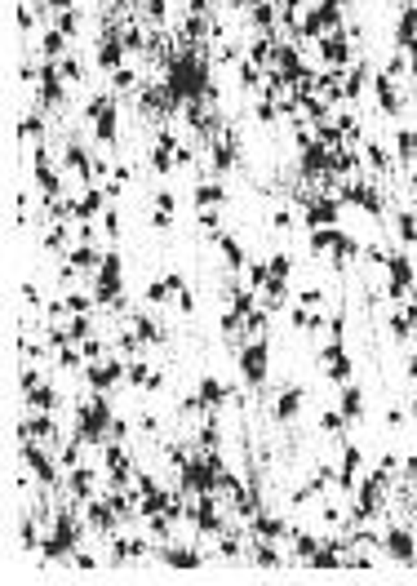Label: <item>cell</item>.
<instances>
[{
  "mask_svg": "<svg viewBox=\"0 0 417 586\" xmlns=\"http://www.w3.org/2000/svg\"><path fill=\"white\" fill-rule=\"evenodd\" d=\"M107 431H111V404H107L102 391H93V400L75 409V436H80L84 444H98Z\"/></svg>",
  "mask_w": 417,
  "mask_h": 586,
  "instance_id": "obj_1",
  "label": "cell"
},
{
  "mask_svg": "<svg viewBox=\"0 0 417 586\" xmlns=\"http://www.w3.org/2000/svg\"><path fill=\"white\" fill-rule=\"evenodd\" d=\"M84 528H89V524H80L75 515H67V511H62L58 519H53V528H49V542L40 546V555H45V560H62V555H71Z\"/></svg>",
  "mask_w": 417,
  "mask_h": 586,
  "instance_id": "obj_2",
  "label": "cell"
},
{
  "mask_svg": "<svg viewBox=\"0 0 417 586\" xmlns=\"http://www.w3.org/2000/svg\"><path fill=\"white\" fill-rule=\"evenodd\" d=\"M235 364H240V373H244V382L249 386H262L267 382V368H271V342H249V347H240L235 351Z\"/></svg>",
  "mask_w": 417,
  "mask_h": 586,
  "instance_id": "obj_3",
  "label": "cell"
},
{
  "mask_svg": "<svg viewBox=\"0 0 417 586\" xmlns=\"http://www.w3.org/2000/svg\"><path fill=\"white\" fill-rule=\"evenodd\" d=\"M125 368H129V360H125V355H120V360H93L89 368H84V382H89L93 391H102V395H107L111 386H116L120 377H125Z\"/></svg>",
  "mask_w": 417,
  "mask_h": 586,
  "instance_id": "obj_4",
  "label": "cell"
},
{
  "mask_svg": "<svg viewBox=\"0 0 417 586\" xmlns=\"http://www.w3.org/2000/svg\"><path fill=\"white\" fill-rule=\"evenodd\" d=\"M84 524H89L93 533H111V528L120 524V511L107 502V497H89V502H84Z\"/></svg>",
  "mask_w": 417,
  "mask_h": 586,
  "instance_id": "obj_5",
  "label": "cell"
},
{
  "mask_svg": "<svg viewBox=\"0 0 417 586\" xmlns=\"http://www.w3.org/2000/svg\"><path fill=\"white\" fill-rule=\"evenodd\" d=\"M386 551H391L395 560H409V564H413V555H417V537H413V528H409V524H395L391 533H386Z\"/></svg>",
  "mask_w": 417,
  "mask_h": 586,
  "instance_id": "obj_6",
  "label": "cell"
},
{
  "mask_svg": "<svg viewBox=\"0 0 417 586\" xmlns=\"http://www.w3.org/2000/svg\"><path fill=\"white\" fill-rule=\"evenodd\" d=\"M23 440H53L58 444V422L49 418V413H32V418H23Z\"/></svg>",
  "mask_w": 417,
  "mask_h": 586,
  "instance_id": "obj_7",
  "label": "cell"
},
{
  "mask_svg": "<svg viewBox=\"0 0 417 586\" xmlns=\"http://www.w3.org/2000/svg\"><path fill=\"white\" fill-rule=\"evenodd\" d=\"M93 489H98V471H93V467H71V476H67V493H71V497H80V502H89Z\"/></svg>",
  "mask_w": 417,
  "mask_h": 586,
  "instance_id": "obj_8",
  "label": "cell"
},
{
  "mask_svg": "<svg viewBox=\"0 0 417 586\" xmlns=\"http://www.w3.org/2000/svg\"><path fill=\"white\" fill-rule=\"evenodd\" d=\"M107 200H111V196H107V191H102V187H93V183H89V191H84V196H80V204H75V209H71V218H80V222H89V218H98V213H102V209H107Z\"/></svg>",
  "mask_w": 417,
  "mask_h": 586,
  "instance_id": "obj_9",
  "label": "cell"
},
{
  "mask_svg": "<svg viewBox=\"0 0 417 586\" xmlns=\"http://www.w3.org/2000/svg\"><path fill=\"white\" fill-rule=\"evenodd\" d=\"M413 280L417 276H413V258H409V253L391 258V293H395V298H404V293L413 289Z\"/></svg>",
  "mask_w": 417,
  "mask_h": 586,
  "instance_id": "obj_10",
  "label": "cell"
},
{
  "mask_svg": "<svg viewBox=\"0 0 417 586\" xmlns=\"http://www.w3.org/2000/svg\"><path fill=\"white\" fill-rule=\"evenodd\" d=\"M129 329H134V333H138L147 347H160V342H165V329H160L156 320L147 316V311H129Z\"/></svg>",
  "mask_w": 417,
  "mask_h": 586,
  "instance_id": "obj_11",
  "label": "cell"
},
{
  "mask_svg": "<svg viewBox=\"0 0 417 586\" xmlns=\"http://www.w3.org/2000/svg\"><path fill=\"white\" fill-rule=\"evenodd\" d=\"M373 89H377V102H382L386 116H400L404 102H400V93H395V75H386V71H382V75L373 80Z\"/></svg>",
  "mask_w": 417,
  "mask_h": 586,
  "instance_id": "obj_12",
  "label": "cell"
},
{
  "mask_svg": "<svg viewBox=\"0 0 417 586\" xmlns=\"http://www.w3.org/2000/svg\"><path fill=\"white\" fill-rule=\"evenodd\" d=\"M337 222V200H329V196H320L315 204H307V226L315 231V226H333Z\"/></svg>",
  "mask_w": 417,
  "mask_h": 586,
  "instance_id": "obj_13",
  "label": "cell"
},
{
  "mask_svg": "<svg viewBox=\"0 0 417 586\" xmlns=\"http://www.w3.org/2000/svg\"><path fill=\"white\" fill-rule=\"evenodd\" d=\"M342 196H346V200H355L364 213H373V218L382 213V191H377V187H342Z\"/></svg>",
  "mask_w": 417,
  "mask_h": 586,
  "instance_id": "obj_14",
  "label": "cell"
},
{
  "mask_svg": "<svg viewBox=\"0 0 417 586\" xmlns=\"http://www.w3.org/2000/svg\"><path fill=\"white\" fill-rule=\"evenodd\" d=\"M116 129H120V116H116V102H111V107H102L93 116V138L98 143H116Z\"/></svg>",
  "mask_w": 417,
  "mask_h": 586,
  "instance_id": "obj_15",
  "label": "cell"
},
{
  "mask_svg": "<svg viewBox=\"0 0 417 586\" xmlns=\"http://www.w3.org/2000/svg\"><path fill=\"white\" fill-rule=\"evenodd\" d=\"M346 58H350V40H346V36L342 32L324 36V62H329V67H333V71L346 67Z\"/></svg>",
  "mask_w": 417,
  "mask_h": 586,
  "instance_id": "obj_16",
  "label": "cell"
},
{
  "mask_svg": "<svg viewBox=\"0 0 417 586\" xmlns=\"http://www.w3.org/2000/svg\"><path fill=\"white\" fill-rule=\"evenodd\" d=\"M226 187L222 183H195V209H222Z\"/></svg>",
  "mask_w": 417,
  "mask_h": 586,
  "instance_id": "obj_17",
  "label": "cell"
},
{
  "mask_svg": "<svg viewBox=\"0 0 417 586\" xmlns=\"http://www.w3.org/2000/svg\"><path fill=\"white\" fill-rule=\"evenodd\" d=\"M226 395H231V391H226V386L217 382V377H200V391H195V400H200V409H208V413H213L217 404L226 400Z\"/></svg>",
  "mask_w": 417,
  "mask_h": 586,
  "instance_id": "obj_18",
  "label": "cell"
},
{
  "mask_svg": "<svg viewBox=\"0 0 417 586\" xmlns=\"http://www.w3.org/2000/svg\"><path fill=\"white\" fill-rule=\"evenodd\" d=\"M160 560L174 564V569H195V564H200V551H195V546H160Z\"/></svg>",
  "mask_w": 417,
  "mask_h": 586,
  "instance_id": "obj_19",
  "label": "cell"
},
{
  "mask_svg": "<svg viewBox=\"0 0 417 586\" xmlns=\"http://www.w3.org/2000/svg\"><path fill=\"white\" fill-rule=\"evenodd\" d=\"M302 400H307V391H302V386H289V391L276 400V422H293L298 409H302Z\"/></svg>",
  "mask_w": 417,
  "mask_h": 586,
  "instance_id": "obj_20",
  "label": "cell"
},
{
  "mask_svg": "<svg viewBox=\"0 0 417 586\" xmlns=\"http://www.w3.org/2000/svg\"><path fill=\"white\" fill-rule=\"evenodd\" d=\"M27 404H32L36 413H53V409L62 404V395H58V386H45V382H40L32 395H27Z\"/></svg>",
  "mask_w": 417,
  "mask_h": 586,
  "instance_id": "obj_21",
  "label": "cell"
},
{
  "mask_svg": "<svg viewBox=\"0 0 417 586\" xmlns=\"http://www.w3.org/2000/svg\"><path fill=\"white\" fill-rule=\"evenodd\" d=\"M67 40H71V36L62 32V27H49L45 40H40V54H45V58H62V54H67Z\"/></svg>",
  "mask_w": 417,
  "mask_h": 586,
  "instance_id": "obj_22",
  "label": "cell"
},
{
  "mask_svg": "<svg viewBox=\"0 0 417 586\" xmlns=\"http://www.w3.org/2000/svg\"><path fill=\"white\" fill-rule=\"evenodd\" d=\"M395 40H400V45H413V40H417V5H409V9L400 14V27H395Z\"/></svg>",
  "mask_w": 417,
  "mask_h": 586,
  "instance_id": "obj_23",
  "label": "cell"
},
{
  "mask_svg": "<svg viewBox=\"0 0 417 586\" xmlns=\"http://www.w3.org/2000/svg\"><path fill=\"white\" fill-rule=\"evenodd\" d=\"M342 413H346V422H355L359 413H364V395H359V386L342 382Z\"/></svg>",
  "mask_w": 417,
  "mask_h": 586,
  "instance_id": "obj_24",
  "label": "cell"
},
{
  "mask_svg": "<svg viewBox=\"0 0 417 586\" xmlns=\"http://www.w3.org/2000/svg\"><path fill=\"white\" fill-rule=\"evenodd\" d=\"M18 138H27V143H40V138H45V116H40V111L18 120Z\"/></svg>",
  "mask_w": 417,
  "mask_h": 586,
  "instance_id": "obj_25",
  "label": "cell"
},
{
  "mask_svg": "<svg viewBox=\"0 0 417 586\" xmlns=\"http://www.w3.org/2000/svg\"><path fill=\"white\" fill-rule=\"evenodd\" d=\"M213 240H217V249H222V258H226V267H244V249H240V244H235V240H231V235H222V231H217V235H213Z\"/></svg>",
  "mask_w": 417,
  "mask_h": 586,
  "instance_id": "obj_26",
  "label": "cell"
},
{
  "mask_svg": "<svg viewBox=\"0 0 417 586\" xmlns=\"http://www.w3.org/2000/svg\"><path fill=\"white\" fill-rule=\"evenodd\" d=\"M253 533H258V537H280L284 533V519L280 515H253Z\"/></svg>",
  "mask_w": 417,
  "mask_h": 586,
  "instance_id": "obj_27",
  "label": "cell"
},
{
  "mask_svg": "<svg viewBox=\"0 0 417 586\" xmlns=\"http://www.w3.org/2000/svg\"><path fill=\"white\" fill-rule=\"evenodd\" d=\"M267 267H271V280H267V285H284V280H289V267H293V258H289V253H276V258H271Z\"/></svg>",
  "mask_w": 417,
  "mask_h": 586,
  "instance_id": "obj_28",
  "label": "cell"
},
{
  "mask_svg": "<svg viewBox=\"0 0 417 586\" xmlns=\"http://www.w3.org/2000/svg\"><path fill=\"white\" fill-rule=\"evenodd\" d=\"M395 231H400V244H417V218L413 213H400V218H395Z\"/></svg>",
  "mask_w": 417,
  "mask_h": 586,
  "instance_id": "obj_29",
  "label": "cell"
},
{
  "mask_svg": "<svg viewBox=\"0 0 417 586\" xmlns=\"http://www.w3.org/2000/svg\"><path fill=\"white\" fill-rule=\"evenodd\" d=\"M134 84H138V75H134V67H116V71H111V89H116V93H125V89H134Z\"/></svg>",
  "mask_w": 417,
  "mask_h": 586,
  "instance_id": "obj_30",
  "label": "cell"
},
{
  "mask_svg": "<svg viewBox=\"0 0 417 586\" xmlns=\"http://www.w3.org/2000/svg\"><path fill=\"white\" fill-rule=\"evenodd\" d=\"M125 377H129V382H134V386H142V391H147V382H151V368H147V364H142V360H129V368H125Z\"/></svg>",
  "mask_w": 417,
  "mask_h": 586,
  "instance_id": "obj_31",
  "label": "cell"
},
{
  "mask_svg": "<svg viewBox=\"0 0 417 586\" xmlns=\"http://www.w3.org/2000/svg\"><path fill=\"white\" fill-rule=\"evenodd\" d=\"M169 293H174V289H169V280H151V285H147V302H151V307H160V302H169Z\"/></svg>",
  "mask_w": 417,
  "mask_h": 586,
  "instance_id": "obj_32",
  "label": "cell"
},
{
  "mask_svg": "<svg viewBox=\"0 0 417 586\" xmlns=\"http://www.w3.org/2000/svg\"><path fill=\"white\" fill-rule=\"evenodd\" d=\"M217 440H222V427H217V418H208L204 431H200V444L204 449H217Z\"/></svg>",
  "mask_w": 417,
  "mask_h": 586,
  "instance_id": "obj_33",
  "label": "cell"
},
{
  "mask_svg": "<svg viewBox=\"0 0 417 586\" xmlns=\"http://www.w3.org/2000/svg\"><path fill=\"white\" fill-rule=\"evenodd\" d=\"M253 560H258L262 569H276V564H280V551H276V546H267V542H262L258 551H253Z\"/></svg>",
  "mask_w": 417,
  "mask_h": 586,
  "instance_id": "obj_34",
  "label": "cell"
},
{
  "mask_svg": "<svg viewBox=\"0 0 417 586\" xmlns=\"http://www.w3.org/2000/svg\"><path fill=\"white\" fill-rule=\"evenodd\" d=\"M329 377H333V382H337V386H342V382H346V377H350V360H346V355H337V360H333V364H329Z\"/></svg>",
  "mask_w": 417,
  "mask_h": 586,
  "instance_id": "obj_35",
  "label": "cell"
},
{
  "mask_svg": "<svg viewBox=\"0 0 417 586\" xmlns=\"http://www.w3.org/2000/svg\"><path fill=\"white\" fill-rule=\"evenodd\" d=\"M364 156H368V165H373V169H377V174H386V169H391V156H386V151H382V147H368V151H364Z\"/></svg>",
  "mask_w": 417,
  "mask_h": 586,
  "instance_id": "obj_36",
  "label": "cell"
},
{
  "mask_svg": "<svg viewBox=\"0 0 417 586\" xmlns=\"http://www.w3.org/2000/svg\"><path fill=\"white\" fill-rule=\"evenodd\" d=\"M58 27L67 36H80V14H75V9H67V14H58Z\"/></svg>",
  "mask_w": 417,
  "mask_h": 586,
  "instance_id": "obj_37",
  "label": "cell"
},
{
  "mask_svg": "<svg viewBox=\"0 0 417 586\" xmlns=\"http://www.w3.org/2000/svg\"><path fill=\"white\" fill-rule=\"evenodd\" d=\"M80 355H84L89 364H93V360H102V342H98V338H84V342H80Z\"/></svg>",
  "mask_w": 417,
  "mask_h": 586,
  "instance_id": "obj_38",
  "label": "cell"
},
{
  "mask_svg": "<svg viewBox=\"0 0 417 586\" xmlns=\"http://www.w3.org/2000/svg\"><path fill=\"white\" fill-rule=\"evenodd\" d=\"M165 14H169V0H147V18L151 23H165Z\"/></svg>",
  "mask_w": 417,
  "mask_h": 586,
  "instance_id": "obj_39",
  "label": "cell"
},
{
  "mask_svg": "<svg viewBox=\"0 0 417 586\" xmlns=\"http://www.w3.org/2000/svg\"><path fill=\"white\" fill-rule=\"evenodd\" d=\"M276 111H280L276 102H258V107H253V116H258L262 125H271V120H276Z\"/></svg>",
  "mask_w": 417,
  "mask_h": 586,
  "instance_id": "obj_40",
  "label": "cell"
},
{
  "mask_svg": "<svg viewBox=\"0 0 417 586\" xmlns=\"http://www.w3.org/2000/svg\"><path fill=\"white\" fill-rule=\"evenodd\" d=\"M40 382H45V377H40V368H27V373H23V395H32Z\"/></svg>",
  "mask_w": 417,
  "mask_h": 586,
  "instance_id": "obj_41",
  "label": "cell"
},
{
  "mask_svg": "<svg viewBox=\"0 0 417 586\" xmlns=\"http://www.w3.org/2000/svg\"><path fill=\"white\" fill-rule=\"evenodd\" d=\"M315 551H320V546H315V537H311V533H302V537H298V555H302V560H311Z\"/></svg>",
  "mask_w": 417,
  "mask_h": 586,
  "instance_id": "obj_42",
  "label": "cell"
},
{
  "mask_svg": "<svg viewBox=\"0 0 417 586\" xmlns=\"http://www.w3.org/2000/svg\"><path fill=\"white\" fill-rule=\"evenodd\" d=\"M58 67H62V75H67V80H80V75H84V67H80L75 58H62Z\"/></svg>",
  "mask_w": 417,
  "mask_h": 586,
  "instance_id": "obj_43",
  "label": "cell"
},
{
  "mask_svg": "<svg viewBox=\"0 0 417 586\" xmlns=\"http://www.w3.org/2000/svg\"><path fill=\"white\" fill-rule=\"evenodd\" d=\"M18 32H23V36L36 32V14H32V9H18Z\"/></svg>",
  "mask_w": 417,
  "mask_h": 586,
  "instance_id": "obj_44",
  "label": "cell"
},
{
  "mask_svg": "<svg viewBox=\"0 0 417 586\" xmlns=\"http://www.w3.org/2000/svg\"><path fill=\"white\" fill-rule=\"evenodd\" d=\"M178 311H182V316H191V311H195V293H191V289L178 293Z\"/></svg>",
  "mask_w": 417,
  "mask_h": 586,
  "instance_id": "obj_45",
  "label": "cell"
},
{
  "mask_svg": "<svg viewBox=\"0 0 417 586\" xmlns=\"http://www.w3.org/2000/svg\"><path fill=\"white\" fill-rule=\"evenodd\" d=\"M18 537H23V546H36V524H32V519H23V528H18Z\"/></svg>",
  "mask_w": 417,
  "mask_h": 586,
  "instance_id": "obj_46",
  "label": "cell"
},
{
  "mask_svg": "<svg viewBox=\"0 0 417 586\" xmlns=\"http://www.w3.org/2000/svg\"><path fill=\"white\" fill-rule=\"evenodd\" d=\"M18 75H23V84H32V80H40V67H36V62H23Z\"/></svg>",
  "mask_w": 417,
  "mask_h": 586,
  "instance_id": "obj_47",
  "label": "cell"
},
{
  "mask_svg": "<svg viewBox=\"0 0 417 586\" xmlns=\"http://www.w3.org/2000/svg\"><path fill=\"white\" fill-rule=\"evenodd\" d=\"M102 226H107V235H116V231H120V218H116V209H107V213H102Z\"/></svg>",
  "mask_w": 417,
  "mask_h": 586,
  "instance_id": "obj_48",
  "label": "cell"
},
{
  "mask_svg": "<svg viewBox=\"0 0 417 586\" xmlns=\"http://www.w3.org/2000/svg\"><path fill=\"white\" fill-rule=\"evenodd\" d=\"M156 209H160V213H174V196L160 191V196H156Z\"/></svg>",
  "mask_w": 417,
  "mask_h": 586,
  "instance_id": "obj_49",
  "label": "cell"
},
{
  "mask_svg": "<svg viewBox=\"0 0 417 586\" xmlns=\"http://www.w3.org/2000/svg\"><path fill=\"white\" fill-rule=\"evenodd\" d=\"M195 213H200V226H208V231L217 226V209H195Z\"/></svg>",
  "mask_w": 417,
  "mask_h": 586,
  "instance_id": "obj_50",
  "label": "cell"
},
{
  "mask_svg": "<svg viewBox=\"0 0 417 586\" xmlns=\"http://www.w3.org/2000/svg\"><path fill=\"white\" fill-rule=\"evenodd\" d=\"M71 5H75V0H49V14H67Z\"/></svg>",
  "mask_w": 417,
  "mask_h": 586,
  "instance_id": "obj_51",
  "label": "cell"
},
{
  "mask_svg": "<svg viewBox=\"0 0 417 586\" xmlns=\"http://www.w3.org/2000/svg\"><path fill=\"white\" fill-rule=\"evenodd\" d=\"M404 54H409V58H413L409 67H413V75H417V40H413V45H404Z\"/></svg>",
  "mask_w": 417,
  "mask_h": 586,
  "instance_id": "obj_52",
  "label": "cell"
},
{
  "mask_svg": "<svg viewBox=\"0 0 417 586\" xmlns=\"http://www.w3.org/2000/svg\"><path fill=\"white\" fill-rule=\"evenodd\" d=\"M404 316H409V325H417V302H409V307H404Z\"/></svg>",
  "mask_w": 417,
  "mask_h": 586,
  "instance_id": "obj_53",
  "label": "cell"
},
{
  "mask_svg": "<svg viewBox=\"0 0 417 586\" xmlns=\"http://www.w3.org/2000/svg\"><path fill=\"white\" fill-rule=\"evenodd\" d=\"M409 377H413V386H417V360H409Z\"/></svg>",
  "mask_w": 417,
  "mask_h": 586,
  "instance_id": "obj_54",
  "label": "cell"
},
{
  "mask_svg": "<svg viewBox=\"0 0 417 586\" xmlns=\"http://www.w3.org/2000/svg\"><path fill=\"white\" fill-rule=\"evenodd\" d=\"M280 5H289V9H293V5H298V0H280Z\"/></svg>",
  "mask_w": 417,
  "mask_h": 586,
  "instance_id": "obj_55",
  "label": "cell"
},
{
  "mask_svg": "<svg viewBox=\"0 0 417 586\" xmlns=\"http://www.w3.org/2000/svg\"><path fill=\"white\" fill-rule=\"evenodd\" d=\"M413 196H417V174H413Z\"/></svg>",
  "mask_w": 417,
  "mask_h": 586,
  "instance_id": "obj_56",
  "label": "cell"
},
{
  "mask_svg": "<svg viewBox=\"0 0 417 586\" xmlns=\"http://www.w3.org/2000/svg\"><path fill=\"white\" fill-rule=\"evenodd\" d=\"M36 5H40V0H36Z\"/></svg>",
  "mask_w": 417,
  "mask_h": 586,
  "instance_id": "obj_57",
  "label": "cell"
},
{
  "mask_svg": "<svg viewBox=\"0 0 417 586\" xmlns=\"http://www.w3.org/2000/svg\"><path fill=\"white\" fill-rule=\"evenodd\" d=\"M129 5H134V0H129Z\"/></svg>",
  "mask_w": 417,
  "mask_h": 586,
  "instance_id": "obj_58",
  "label": "cell"
}]
</instances>
